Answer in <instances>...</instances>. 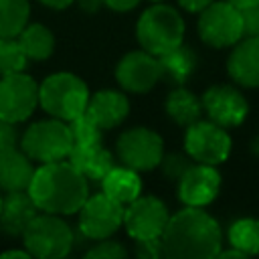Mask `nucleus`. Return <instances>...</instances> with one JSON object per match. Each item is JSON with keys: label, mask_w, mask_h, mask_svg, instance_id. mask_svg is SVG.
I'll list each match as a JSON object with an SVG mask.
<instances>
[{"label": "nucleus", "mask_w": 259, "mask_h": 259, "mask_svg": "<svg viewBox=\"0 0 259 259\" xmlns=\"http://www.w3.org/2000/svg\"><path fill=\"white\" fill-rule=\"evenodd\" d=\"M30 253L22 247V249H6L0 253V259H28Z\"/></svg>", "instance_id": "37"}, {"label": "nucleus", "mask_w": 259, "mask_h": 259, "mask_svg": "<svg viewBox=\"0 0 259 259\" xmlns=\"http://www.w3.org/2000/svg\"><path fill=\"white\" fill-rule=\"evenodd\" d=\"M200 101H202V111L208 115V119L225 130L239 127L249 115L247 97L235 85L229 83L210 85L202 93Z\"/></svg>", "instance_id": "14"}, {"label": "nucleus", "mask_w": 259, "mask_h": 259, "mask_svg": "<svg viewBox=\"0 0 259 259\" xmlns=\"http://www.w3.org/2000/svg\"><path fill=\"white\" fill-rule=\"evenodd\" d=\"M227 241L245 257L259 255V219L243 217L233 221L227 231Z\"/></svg>", "instance_id": "25"}, {"label": "nucleus", "mask_w": 259, "mask_h": 259, "mask_svg": "<svg viewBox=\"0 0 259 259\" xmlns=\"http://www.w3.org/2000/svg\"><path fill=\"white\" fill-rule=\"evenodd\" d=\"M243 36H259V4L241 8Z\"/></svg>", "instance_id": "31"}, {"label": "nucleus", "mask_w": 259, "mask_h": 259, "mask_svg": "<svg viewBox=\"0 0 259 259\" xmlns=\"http://www.w3.org/2000/svg\"><path fill=\"white\" fill-rule=\"evenodd\" d=\"M75 2H77L79 8H81L83 12H87V14H95V12H99L101 6H103V0H75Z\"/></svg>", "instance_id": "36"}, {"label": "nucleus", "mask_w": 259, "mask_h": 259, "mask_svg": "<svg viewBox=\"0 0 259 259\" xmlns=\"http://www.w3.org/2000/svg\"><path fill=\"white\" fill-rule=\"evenodd\" d=\"M150 2H164V0H150Z\"/></svg>", "instance_id": "43"}, {"label": "nucleus", "mask_w": 259, "mask_h": 259, "mask_svg": "<svg viewBox=\"0 0 259 259\" xmlns=\"http://www.w3.org/2000/svg\"><path fill=\"white\" fill-rule=\"evenodd\" d=\"M38 107V83L24 71L0 77V117L12 123L26 121Z\"/></svg>", "instance_id": "11"}, {"label": "nucleus", "mask_w": 259, "mask_h": 259, "mask_svg": "<svg viewBox=\"0 0 259 259\" xmlns=\"http://www.w3.org/2000/svg\"><path fill=\"white\" fill-rule=\"evenodd\" d=\"M170 219L168 206L154 194L138 196L123 206V227L134 241L160 239Z\"/></svg>", "instance_id": "12"}, {"label": "nucleus", "mask_w": 259, "mask_h": 259, "mask_svg": "<svg viewBox=\"0 0 259 259\" xmlns=\"http://www.w3.org/2000/svg\"><path fill=\"white\" fill-rule=\"evenodd\" d=\"M36 2H40L42 6H47V8H51V10H65V8H69L75 0H36Z\"/></svg>", "instance_id": "38"}, {"label": "nucleus", "mask_w": 259, "mask_h": 259, "mask_svg": "<svg viewBox=\"0 0 259 259\" xmlns=\"http://www.w3.org/2000/svg\"><path fill=\"white\" fill-rule=\"evenodd\" d=\"M18 142H20V134H18L16 123L0 117V150L14 148V146H18Z\"/></svg>", "instance_id": "32"}, {"label": "nucleus", "mask_w": 259, "mask_h": 259, "mask_svg": "<svg viewBox=\"0 0 259 259\" xmlns=\"http://www.w3.org/2000/svg\"><path fill=\"white\" fill-rule=\"evenodd\" d=\"M186 24L180 12L164 2H152L136 22V38L140 47L156 57L184 42Z\"/></svg>", "instance_id": "3"}, {"label": "nucleus", "mask_w": 259, "mask_h": 259, "mask_svg": "<svg viewBox=\"0 0 259 259\" xmlns=\"http://www.w3.org/2000/svg\"><path fill=\"white\" fill-rule=\"evenodd\" d=\"M18 144H20V150L32 162H38V164L67 160V156L73 148V140H71L67 121H61L57 117H49V119L30 123L24 130V134L20 136Z\"/></svg>", "instance_id": "6"}, {"label": "nucleus", "mask_w": 259, "mask_h": 259, "mask_svg": "<svg viewBox=\"0 0 259 259\" xmlns=\"http://www.w3.org/2000/svg\"><path fill=\"white\" fill-rule=\"evenodd\" d=\"M16 40L22 47L28 61H47L55 53V47H57L53 30L40 22L26 24L16 34Z\"/></svg>", "instance_id": "24"}, {"label": "nucleus", "mask_w": 259, "mask_h": 259, "mask_svg": "<svg viewBox=\"0 0 259 259\" xmlns=\"http://www.w3.org/2000/svg\"><path fill=\"white\" fill-rule=\"evenodd\" d=\"M227 73L235 85L257 89L259 87V36L239 38L227 59Z\"/></svg>", "instance_id": "16"}, {"label": "nucleus", "mask_w": 259, "mask_h": 259, "mask_svg": "<svg viewBox=\"0 0 259 259\" xmlns=\"http://www.w3.org/2000/svg\"><path fill=\"white\" fill-rule=\"evenodd\" d=\"M160 243L162 257L212 259L223 249V231L204 208L184 206L168 219Z\"/></svg>", "instance_id": "1"}, {"label": "nucleus", "mask_w": 259, "mask_h": 259, "mask_svg": "<svg viewBox=\"0 0 259 259\" xmlns=\"http://www.w3.org/2000/svg\"><path fill=\"white\" fill-rule=\"evenodd\" d=\"M85 257H91V259H121V257H127V249L121 243L113 241V239H101L85 251Z\"/></svg>", "instance_id": "30"}, {"label": "nucleus", "mask_w": 259, "mask_h": 259, "mask_svg": "<svg viewBox=\"0 0 259 259\" xmlns=\"http://www.w3.org/2000/svg\"><path fill=\"white\" fill-rule=\"evenodd\" d=\"M249 152H251L255 158H259V134L249 142Z\"/></svg>", "instance_id": "41"}, {"label": "nucleus", "mask_w": 259, "mask_h": 259, "mask_svg": "<svg viewBox=\"0 0 259 259\" xmlns=\"http://www.w3.org/2000/svg\"><path fill=\"white\" fill-rule=\"evenodd\" d=\"M164 111L168 119H172L180 127H188L202 115V101L200 97L186 89L184 85H176L164 99Z\"/></svg>", "instance_id": "21"}, {"label": "nucleus", "mask_w": 259, "mask_h": 259, "mask_svg": "<svg viewBox=\"0 0 259 259\" xmlns=\"http://www.w3.org/2000/svg\"><path fill=\"white\" fill-rule=\"evenodd\" d=\"M227 2H231V4L237 6V8H247V6H255V4H259V0H227Z\"/></svg>", "instance_id": "40"}, {"label": "nucleus", "mask_w": 259, "mask_h": 259, "mask_svg": "<svg viewBox=\"0 0 259 259\" xmlns=\"http://www.w3.org/2000/svg\"><path fill=\"white\" fill-rule=\"evenodd\" d=\"M192 164V158L188 154H180V152H170V154H164L158 168L162 172V176L166 180H172V182H178V178L188 170V166Z\"/></svg>", "instance_id": "29"}, {"label": "nucleus", "mask_w": 259, "mask_h": 259, "mask_svg": "<svg viewBox=\"0 0 259 259\" xmlns=\"http://www.w3.org/2000/svg\"><path fill=\"white\" fill-rule=\"evenodd\" d=\"M24 249L30 257L38 259H61L71 253L75 243L73 229L61 219V214L38 212L22 233Z\"/></svg>", "instance_id": "5"}, {"label": "nucleus", "mask_w": 259, "mask_h": 259, "mask_svg": "<svg viewBox=\"0 0 259 259\" xmlns=\"http://www.w3.org/2000/svg\"><path fill=\"white\" fill-rule=\"evenodd\" d=\"M115 83L127 93H150L162 81V69L156 55L138 49L125 53L115 65Z\"/></svg>", "instance_id": "13"}, {"label": "nucleus", "mask_w": 259, "mask_h": 259, "mask_svg": "<svg viewBox=\"0 0 259 259\" xmlns=\"http://www.w3.org/2000/svg\"><path fill=\"white\" fill-rule=\"evenodd\" d=\"M231 148L233 142L229 132L210 119H198L186 127L184 150L192 162L221 166L231 156Z\"/></svg>", "instance_id": "9"}, {"label": "nucleus", "mask_w": 259, "mask_h": 259, "mask_svg": "<svg viewBox=\"0 0 259 259\" xmlns=\"http://www.w3.org/2000/svg\"><path fill=\"white\" fill-rule=\"evenodd\" d=\"M30 16L28 0H0V36H16Z\"/></svg>", "instance_id": "26"}, {"label": "nucleus", "mask_w": 259, "mask_h": 259, "mask_svg": "<svg viewBox=\"0 0 259 259\" xmlns=\"http://www.w3.org/2000/svg\"><path fill=\"white\" fill-rule=\"evenodd\" d=\"M99 184H101V192H105L109 198H113L115 202H119L123 206L142 194L140 172H136L123 164L121 166L115 164Z\"/></svg>", "instance_id": "22"}, {"label": "nucleus", "mask_w": 259, "mask_h": 259, "mask_svg": "<svg viewBox=\"0 0 259 259\" xmlns=\"http://www.w3.org/2000/svg\"><path fill=\"white\" fill-rule=\"evenodd\" d=\"M67 125H69V132H71L73 146H95V144H101L103 130L87 113L77 115L75 119L67 121Z\"/></svg>", "instance_id": "28"}, {"label": "nucleus", "mask_w": 259, "mask_h": 259, "mask_svg": "<svg viewBox=\"0 0 259 259\" xmlns=\"http://www.w3.org/2000/svg\"><path fill=\"white\" fill-rule=\"evenodd\" d=\"M32 174H34L32 160L20 150V146L0 150V190L2 192L28 190Z\"/></svg>", "instance_id": "19"}, {"label": "nucleus", "mask_w": 259, "mask_h": 259, "mask_svg": "<svg viewBox=\"0 0 259 259\" xmlns=\"http://www.w3.org/2000/svg\"><path fill=\"white\" fill-rule=\"evenodd\" d=\"M79 214V231L87 241H101L115 235L123 223V204L109 198L105 192L85 198Z\"/></svg>", "instance_id": "10"}, {"label": "nucleus", "mask_w": 259, "mask_h": 259, "mask_svg": "<svg viewBox=\"0 0 259 259\" xmlns=\"http://www.w3.org/2000/svg\"><path fill=\"white\" fill-rule=\"evenodd\" d=\"M138 257L144 259H154V257H162V243L160 239H146V241H136V251Z\"/></svg>", "instance_id": "33"}, {"label": "nucleus", "mask_w": 259, "mask_h": 259, "mask_svg": "<svg viewBox=\"0 0 259 259\" xmlns=\"http://www.w3.org/2000/svg\"><path fill=\"white\" fill-rule=\"evenodd\" d=\"M28 65V59L18 45L16 36H0V77L20 73Z\"/></svg>", "instance_id": "27"}, {"label": "nucleus", "mask_w": 259, "mask_h": 259, "mask_svg": "<svg viewBox=\"0 0 259 259\" xmlns=\"http://www.w3.org/2000/svg\"><path fill=\"white\" fill-rule=\"evenodd\" d=\"M210 2H212V0H178L180 8H184L186 12H194V14H198V12H200L202 8H206Z\"/></svg>", "instance_id": "35"}, {"label": "nucleus", "mask_w": 259, "mask_h": 259, "mask_svg": "<svg viewBox=\"0 0 259 259\" xmlns=\"http://www.w3.org/2000/svg\"><path fill=\"white\" fill-rule=\"evenodd\" d=\"M158 61H160V69H162V79H166L174 87L184 85L196 69V53L192 51V47H188L184 42L162 53L158 57Z\"/></svg>", "instance_id": "23"}, {"label": "nucleus", "mask_w": 259, "mask_h": 259, "mask_svg": "<svg viewBox=\"0 0 259 259\" xmlns=\"http://www.w3.org/2000/svg\"><path fill=\"white\" fill-rule=\"evenodd\" d=\"M217 257H237V259H243L245 255H243V253H241L239 249H235V247H231V249H221Z\"/></svg>", "instance_id": "39"}, {"label": "nucleus", "mask_w": 259, "mask_h": 259, "mask_svg": "<svg viewBox=\"0 0 259 259\" xmlns=\"http://www.w3.org/2000/svg\"><path fill=\"white\" fill-rule=\"evenodd\" d=\"M89 89L85 81L69 71H59L42 79L38 85V105L49 117L71 121L85 113Z\"/></svg>", "instance_id": "4"}, {"label": "nucleus", "mask_w": 259, "mask_h": 259, "mask_svg": "<svg viewBox=\"0 0 259 259\" xmlns=\"http://www.w3.org/2000/svg\"><path fill=\"white\" fill-rule=\"evenodd\" d=\"M38 206L34 204L28 190L4 192L2 208H0V233L8 237H22L28 223L38 214Z\"/></svg>", "instance_id": "18"}, {"label": "nucleus", "mask_w": 259, "mask_h": 259, "mask_svg": "<svg viewBox=\"0 0 259 259\" xmlns=\"http://www.w3.org/2000/svg\"><path fill=\"white\" fill-rule=\"evenodd\" d=\"M142 0H103V6L111 8L113 12H130L134 8H138Z\"/></svg>", "instance_id": "34"}, {"label": "nucleus", "mask_w": 259, "mask_h": 259, "mask_svg": "<svg viewBox=\"0 0 259 259\" xmlns=\"http://www.w3.org/2000/svg\"><path fill=\"white\" fill-rule=\"evenodd\" d=\"M196 32L198 38L210 49L233 47L239 38H243L241 8L233 6L227 0H212L198 12Z\"/></svg>", "instance_id": "7"}, {"label": "nucleus", "mask_w": 259, "mask_h": 259, "mask_svg": "<svg viewBox=\"0 0 259 259\" xmlns=\"http://www.w3.org/2000/svg\"><path fill=\"white\" fill-rule=\"evenodd\" d=\"M221 190V172L217 166L192 162L188 170L178 178L176 192L184 206H208Z\"/></svg>", "instance_id": "15"}, {"label": "nucleus", "mask_w": 259, "mask_h": 259, "mask_svg": "<svg viewBox=\"0 0 259 259\" xmlns=\"http://www.w3.org/2000/svg\"><path fill=\"white\" fill-rule=\"evenodd\" d=\"M67 160L85 176L87 182H101L105 174L115 166L117 158L101 144L95 146H73Z\"/></svg>", "instance_id": "20"}, {"label": "nucleus", "mask_w": 259, "mask_h": 259, "mask_svg": "<svg viewBox=\"0 0 259 259\" xmlns=\"http://www.w3.org/2000/svg\"><path fill=\"white\" fill-rule=\"evenodd\" d=\"M28 194L40 212L67 217L75 214L89 196V182L69 160L47 162L34 168Z\"/></svg>", "instance_id": "2"}, {"label": "nucleus", "mask_w": 259, "mask_h": 259, "mask_svg": "<svg viewBox=\"0 0 259 259\" xmlns=\"http://www.w3.org/2000/svg\"><path fill=\"white\" fill-rule=\"evenodd\" d=\"M164 156V140L158 132L138 125L121 132L115 142V158L136 172H150L158 168Z\"/></svg>", "instance_id": "8"}, {"label": "nucleus", "mask_w": 259, "mask_h": 259, "mask_svg": "<svg viewBox=\"0 0 259 259\" xmlns=\"http://www.w3.org/2000/svg\"><path fill=\"white\" fill-rule=\"evenodd\" d=\"M2 198H4V194H2V190H0V208H2Z\"/></svg>", "instance_id": "42"}, {"label": "nucleus", "mask_w": 259, "mask_h": 259, "mask_svg": "<svg viewBox=\"0 0 259 259\" xmlns=\"http://www.w3.org/2000/svg\"><path fill=\"white\" fill-rule=\"evenodd\" d=\"M85 113L101 127L113 130L121 125L130 115V99L123 91L117 89H99L89 95Z\"/></svg>", "instance_id": "17"}]
</instances>
